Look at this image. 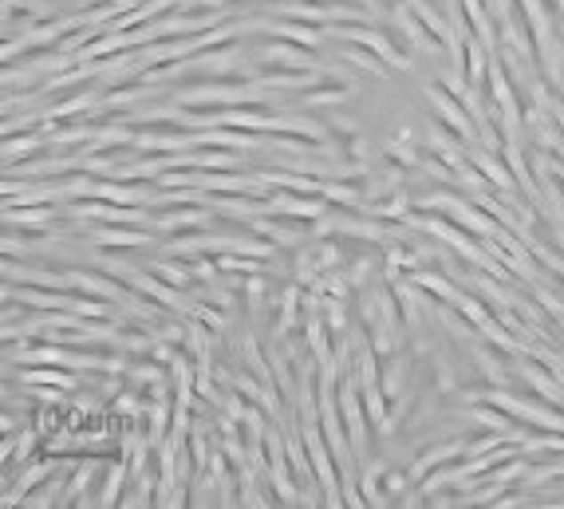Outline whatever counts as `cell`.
Masks as SVG:
<instances>
[{
  "mask_svg": "<svg viewBox=\"0 0 564 509\" xmlns=\"http://www.w3.org/2000/svg\"><path fill=\"white\" fill-rule=\"evenodd\" d=\"M261 63H269V68H296V71H324V63L312 56V48L285 40V36L261 48Z\"/></svg>",
  "mask_w": 564,
  "mask_h": 509,
  "instance_id": "1",
  "label": "cell"
},
{
  "mask_svg": "<svg viewBox=\"0 0 564 509\" xmlns=\"http://www.w3.org/2000/svg\"><path fill=\"white\" fill-rule=\"evenodd\" d=\"M391 20H395L399 28H403V36L415 44L418 52H431V56H439V52L446 48V44L439 40V36H434L431 28H426V20L415 12L411 4H395V8H391Z\"/></svg>",
  "mask_w": 564,
  "mask_h": 509,
  "instance_id": "2",
  "label": "cell"
},
{
  "mask_svg": "<svg viewBox=\"0 0 564 509\" xmlns=\"http://www.w3.org/2000/svg\"><path fill=\"white\" fill-rule=\"evenodd\" d=\"M107 277H111V272H107ZM103 272H87V269H68V280H71V288H76V293H91V296H99V300H111V304H119V300H126L134 293H126V288H119V277L115 280H107Z\"/></svg>",
  "mask_w": 564,
  "mask_h": 509,
  "instance_id": "3",
  "label": "cell"
},
{
  "mask_svg": "<svg viewBox=\"0 0 564 509\" xmlns=\"http://www.w3.org/2000/svg\"><path fill=\"white\" fill-rule=\"evenodd\" d=\"M466 450H470L466 442H446V447H431L426 454H418V458L411 462V478H415V481H423L434 466H446V462L466 458Z\"/></svg>",
  "mask_w": 564,
  "mask_h": 509,
  "instance_id": "4",
  "label": "cell"
},
{
  "mask_svg": "<svg viewBox=\"0 0 564 509\" xmlns=\"http://www.w3.org/2000/svg\"><path fill=\"white\" fill-rule=\"evenodd\" d=\"M48 134H36V131H28V134H4V166H16L20 158H36L44 147H48Z\"/></svg>",
  "mask_w": 564,
  "mask_h": 509,
  "instance_id": "5",
  "label": "cell"
},
{
  "mask_svg": "<svg viewBox=\"0 0 564 509\" xmlns=\"http://www.w3.org/2000/svg\"><path fill=\"white\" fill-rule=\"evenodd\" d=\"M99 245H115V249H147L154 245L150 230H142V225H134V230H126V225H115V230H95L91 233Z\"/></svg>",
  "mask_w": 564,
  "mask_h": 509,
  "instance_id": "6",
  "label": "cell"
},
{
  "mask_svg": "<svg viewBox=\"0 0 564 509\" xmlns=\"http://www.w3.org/2000/svg\"><path fill=\"white\" fill-rule=\"evenodd\" d=\"M474 166L486 174L489 182H494L502 194H509V190L517 186V174L509 170V162H502V158H494V150H474Z\"/></svg>",
  "mask_w": 564,
  "mask_h": 509,
  "instance_id": "7",
  "label": "cell"
},
{
  "mask_svg": "<svg viewBox=\"0 0 564 509\" xmlns=\"http://www.w3.org/2000/svg\"><path fill=\"white\" fill-rule=\"evenodd\" d=\"M470 356H474V363L481 368V379H486L489 387H509V368H505V363L497 360L481 340H478V343H470Z\"/></svg>",
  "mask_w": 564,
  "mask_h": 509,
  "instance_id": "8",
  "label": "cell"
},
{
  "mask_svg": "<svg viewBox=\"0 0 564 509\" xmlns=\"http://www.w3.org/2000/svg\"><path fill=\"white\" fill-rule=\"evenodd\" d=\"M411 280H415L418 288H426V293H439V296L446 300V304H458V300H462V293L450 285V280L442 277L439 269H426V265H418V269L411 272Z\"/></svg>",
  "mask_w": 564,
  "mask_h": 509,
  "instance_id": "9",
  "label": "cell"
},
{
  "mask_svg": "<svg viewBox=\"0 0 564 509\" xmlns=\"http://www.w3.org/2000/svg\"><path fill=\"white\" fill-rule=\"evenodd\" d=\"M351 84H340V79H335V84H324V87H316V91H308L304 99H300V107H340V103H348L351 99Z\"/></svg>",
  "mask_w": 564,
  "mask_h": 509,
  "instance_id": "10",
  "label": "cell"
},
{
  "mask_svg": "<svg viewBox=\"0 0 564 509\" xmlns=\"http://www.w3.org/2000/svg\"><path fill=\"white\" fill-rule=\"evenodd\" d=\"M150 272H158L166 285L174 288H189L194 285V269L189 265H174V261H150Z\"/></svg>",
  "mask_w": 564,
  "mask_h": 509,
  "instance_id": "11",
  "label": "cell"
},
{
  "mask_svg": "<svg viewBox=\"0 0 564 509\" xmlns=\"http://www.w3.org/2000/svg\"><path fill=\"white\" fill-rule=\"evenodd\" d=\"M458 312H462V316H466V320H470V324H474V328H478V332H486V328H489V324H494V316H489V312H486V304H481V300H478V296H466V293H462V300H458Z\"/></svg>",
  "mask_w": 564,
  "mask_h": 509,
  "instance_id": "12",
  "label": "cell"
}]
</instances>
